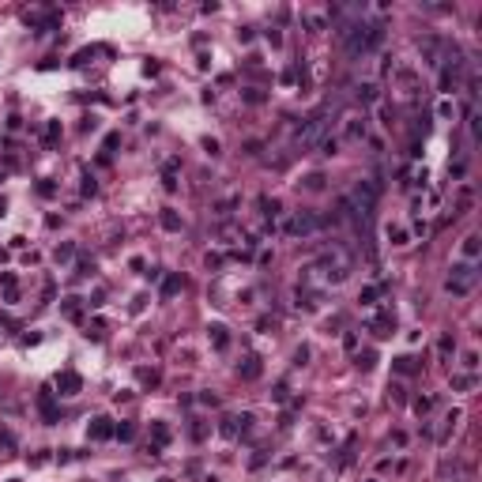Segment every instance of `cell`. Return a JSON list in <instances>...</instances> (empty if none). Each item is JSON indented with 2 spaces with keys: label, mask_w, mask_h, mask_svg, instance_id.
Returning a JSON list of instances; mask_svg holds the SVG:
<instances>
[{
  "label": "cell",
  "mask_w": 482,
  "mask_h": 482,
  "mask_svg": "<svg viewBox=\"0 0 482 482\" xmlns=\"http://www.w3.org/2000/svg\"><path fill=\"white\" fill-rule=\"evenodd\" d=\"M475 279H479V271H475L471 264H460V268H452V275H449V290L456 298H464V294H471Z\"/></svg>",
  "instance_id": "1"
},
{
  "label": "cell",
  "mask_w": 482,
  "mask_h": 482,
  "mask_svg": "<svg viewBox=\"0 0 482 482\" xmlns=\"http://www.w3.org/2000/svg\"><path fill=\"white\" fill-rule=\"evenodd\" d=\"M60 388H64V396H72V392L79 388V377L76 373H64V377H60Z\"/></svg>",
  "instance_id": "3"
},
{
  "label": "cell",
  "mask_w": 482,
  "mask_h": 482,
  "mask_svg": "<svg viewBox=\"0 0 482 482\" xmlns=\"http://www.w3.org/2000/svg\"><path fill=\"white\" fill-rule=\"evenodd\" d=\"M177 290H181V279H177V275H169V279L162 283V294H166V298H169V294H177Z\"/></svg>",
  "instance_id": "6"
},
{
  "label": "cell",
  "mask_w": 482,
  "mask_h": 482,
  "mask_svg": "<svg viewBox=\"0 0 482 482\" xmlns=\"http://www.w3.org/2000/svg\"><path fill=\"white\" fill-rule=\"evenodd\" d=\"M464 256H471V260L479 256V237H467L464 241Z\"/></svg>",
  "instance_id": "7"
},
{
  "label": "cell",
  "mask_w": 482,
  "mask_h": 482,
  "mask_svg": "<svg viewBox=\"0 0 482 482\" xmlns=\"http://www.w3.org/2000/svg\"><path fill=\"white\" fill-rule=\"evenodd\" d=\"M471 384H475V377H471V373H464V377H456V381H452V388L464 392V388H471Z\"/></svg>",
  "instance_id": "10"
},
{
  "label": "cell",
  "mask_w": 482,
  "mask_h": 482,
  "mask_svg": "<svg viewBox=\"0 0 482 482\" xmlns=\"http://www.w3.org/2000/svg\"><path fill=\"white\" fill-rule=\"evenodd\" d=\"M211 335H215V347H226V328H222V324H215Z\"/></svg>",
  "instance_id": "9"
},
{
  "label": "cell",
  "mask_w": 482,
  "mask_h": 482,
  "mask_svg": "<svg viewBox=\"0 0 482 482\" xmlns=\"http://www.w3.org/2000/svg\"><path fill=\"white\" fill-rule=\"evenodd\" d=\"M373 335H392V317H381L373 324Z\"/></svg>",
  "instance_id": "5"
},
{
  "label": "cell",
  "mask_w": 482,
  "mask_h": 482,
  "mask_svg": "<svg viewBox=\"0 0 482 482\" xmlns=\"http://www.w3.org/2000/svg\"><path fill=\"white\" fill-rule=\"evenodd\" d=\"M309 230H313V219H309V215H298V219L290 222V234H309Z\"/></svg>",
  "instance_id": "2"
},
{
  "label": "cell",
  "mask_w": 482,
  "mask_h": 482,
  "mask_svg": "<svg viewBox=\"0 0 482 482\" xmlns=\"http://www.w3.org/2000/svg\"><path fill=\"white\" fill-rule=\"evenodd\" d=\"M396 369H399V373H411V369H415V358H399Z\"/></svg>",
  "instance_id": "12"
},
{
  "label": "cell",
  "mask_w": 482,
  "mask_h": 482,
  "mask_svg": "<svg viewBox=\"0 0 482 482\" xmlns=\"http://www.w3.org/2000/svg\"><path fill=\"white\" fill-rule=\"evenodd\" d=\"M91 437H110V418H94V426H91Z\"/></svg>",
  "instance_id": "4"
},
{
  "label": "cell",
  "mask_w": 482,
  "mask_h": 482,
  "mask_svg": "<svg viewBox=\"0 0 482 482\" xmlns=\"http://www.w3.org/2000/svg\"><path fill=\"white\" fill-rule=\"evenodd\" d=\"M260 373V365H256V358H245V377H256Z\"/></svg>",
  "instance_id": "13"
},
{
  "label": "cell",
  "mask_w": 482,
  "mask_h": 482,
  "mask_svg": "<svg viewBox=\"0 0 482 482\" xmlns=\"http://www.w3.org/2000/svg\"><path fill=\"white\" fill-rule=\"evenodd\" d=\"M162 226H166V230H181V222H177L173 211H166V215H162Z\"/></svg>",
  "instance_id": "11"
},
{
  "label": "cell",
  "mask_w": 482,
  "mask_h": 482,
  "mask_svg": "<svg viewBox=\"0 0 482 482\" xmlns=\"http://www.w3.org/2000/svg\"><path fill=\"white\" fill-rule=\"evenodd\" d=\"M358 365H362V369H373V365H377V354H373V350H365V354H358Z\"/></svg>",
  "instance_id": "8"
}]
</instances>
